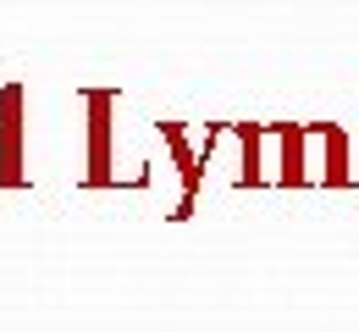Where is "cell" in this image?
Segmentation results:
<instances>
[{
	"label": "cell",
	"mask_w": 359,
	"mask_h": 332,
	"mask_svg": "<svg viewBox=\"0 0 359 332\" xmlns=\"http://www.w3.org/2000/svg\"><path fill=\"white\" fill-rule=\"evenodd\" d=\"M83 105H89V172H83V183H89V189H111V183H116V155H111L116 89H89Z\"/></svg>",
	"instance_id": "obj_1"
},
{
	"label": "cell",
	"mask_w": 359,
	"mask_h": 332,
	"mask_svg": "<svg viewBox=\"0 0 359 332\" xmlns=\"http://www.w3.org/2000/svg\"><path fill=\"white\" fill-rule=\"evenodd\" d=\"M22 84L0 89V189H22L28 183V155H22Z\"/></svg>",
	"instance_id": "obj_2"
},
{
	"label": "cell",
	"mask_w": 359,
	"mask_h": 332,
	"mask_svg": "<svg viewBox=\"0 0 359 332\" xmlns=\"http://www.w3.org/2000/svg\"><path fill=\"white\" fill-rule=\"evenodd\" d=\"M315 144H320L315 183H326V189H348V183H354V166H348V139H343V128L315 122Z\"/></svg>",
	"instance_id": "obj_3"
}]
</instances>
